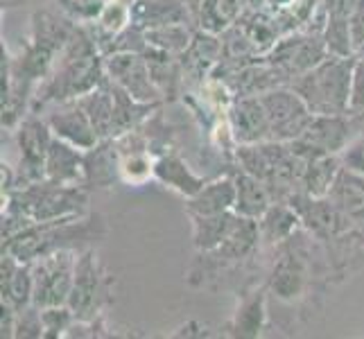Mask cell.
I'll return each instance as SVG.
<instances>
[{
    "mask_svg": "<svg viewBox=\"0 0 364 339\" xmlns=\"http://www.w3.org/2000/svg\"><path fill=\"white\" fill-rule=\"evenodd\" d=\"M107 68L95 53V41L82 30H75L68 45L61 50L59 64L34 91L30 113H36L48 102H73L107 84Z\"/></svg>",
    "mask_w": 364,
    "mask_h": 339,
    "instance_id": "1",
    "label": "cell"
},
{
    "mask_svg": "<svg viewBox=\"0 0 364 339\" xmlns=\"http://www.w3.org/2000/svg\"><path fill=\"white\" fill-rule=\"evenodd\" d=\"M107 233L102 215H75L53 222H39L23 229L11 240H5V251L21 262H34L61 249H75Z\"/></svg>",
    "mask_w": 364,
    "mask_h": 339,
    "instance_id": "2",
    "label": "cell"
},
{
    "mask_svg": "<svg viewBox=\"0 0 364 339\" xmlns=\"http://www.w3.org/2000/svg\"><path fill=\"white\" fill-rule=\"evenodd\" d=\"M353 57H326L319 66L299 75L290 84L304 97L312 113L335 116L350 111V86H353Z\"/></svg>",
    "mask_w": 364,
    "mask_h": 339,
    "instance_id": "3",
    "label": "cell"
},
{
    "mask_svg": "<svg viewBox=\"0 0 364 339\" xmlns=\"http://www.w3.org/2000/svg\"><path fill=\"white\" fill-rule=\"evenodd\" d=\"M9 204L16 206L32 224L53 222L61 217L84 215L89 197H86L82 183L80 185H61L53 181H39L32 185L18 188L9 195Z\"/></svg>",
    "mask_w": 364,
    "mask_h": 339,
    "instance_id": "4",
    "label": "cell"
},
{
    "mask_svg": "<svg viewBox=\"0 0 364 339\" xmlns=\"http://www.w3.org/2000/svg\"><path fill=\"white\" fill-rule=\"evenodd\" d=\"M362 113H335V116H321L315 113L308 127L299 138L290 143L292 152L304 161L328 156V154H342L344 147L355 138L358 124Z\"/></svg>",
    "mask_w": 364,
    "mask_h": 339,
    "instance_id": "5",
    "label": "cell"
},
{
    "mask_svg": "<svg viewBox=\"0 0 364 339\" xmlns=\"http://www.w3.org/2000/svg\"><path fill=\"white\" fill-rule=\"evenodd\" d=\"M111 285L114 279L102 269L93 251H82L75 265V281L68 296V308L77 321H89L100 317L102 310L111 301Z\"/></svg>",
    "mask_w": 364,
    "mask_h": 339,
    "instance_id": "6",
    "label": "cell"
},
{
    "mask_svg": "<svg viewBox=\"0 0 364 339\" xmlns=\"http://www.w3.org/2000/svg\"><path fill=\"white\" fill-rule=\"evenodd\" d=\"M77 251L61 249L32 262V306L36 308H55L66 306L75 281V265H77Z\"/></svg>",
    "mask_w": 364,
    "mask_h": 339,
    "instance_id": "7",
    "label": "cell"
},
{
    "mask_svg": "<svg viewBox=\"0 0 364 339\" xmlns=\"http://www.w3.org/2000/svg\"><path fill=\"white\" fill-rule=\"evenodd\" d=\"M262 104H265L267 118H269V131L272 138L269 141H279V143H292L294 138L304 134L308 127V122L312 120L315 113L310 111V107L304 102L294 89H274L260 95Z\"/></svg>",
    "mask_w": 364,
    "mask_h": 339,
    "instance_id": "8",
    "label": "cell"
},
{
    "mask_svg": "<svg viewBox=\"0 0 364 339\" xmlns=\"http://www.w3.org/2000/svg\"><path fill=\"white\" fill-rule=\"evenodd\" d=\"M279 258L274 260L267 287L281 301H296L310 285V262L304 247L294 244V237L279 244Z\"/></svg>",
    "mask_w": 364,
    "mask_h": 339,
    "instance_id": "9",
    "label": "cell"
},
{
    "mask_svg": "<svg viewBox=\"0 0 364 339\" xmlns=\"http://www.w3.org/2000/svg\"><path fill=\"white\" fill-rule=\"evenodd\" d=\"M107 77L141 102H161V89L141 53H114L105 61Z\"/></svg>",
    "mask_w": 364,
    "mask_h": 339,
    "instance_id": "10",
    "label": "cell"
},
{
    "mask_svg": "<svg viewBox=\"0 0 364 339\" xmlns=\"http://www.w3.org/2000/svg\"><path fill=\"white\" fill-rule=\"evenodd\" d=\"M16 141L21 147L18 177L25 179V185L46 181V158L50 145H53V129H50V124L39 120L34 113H30L21 122V127L16 131Z\"/></svg>",
    "mask_w": 364,
    "mask_h": 339,
    "instance_id": "11",
    "label": "cell"
},
{
    "mask_svg": "<svg viewBox=\"0 0 364 339\" xmlns=\"http://www.w3.org/2000/svg\"><path fill=\"white\" fill-rule=\"evenodd\" d=\"M229 124L237 145H251V143H265L272 138L269 131V118L260 95H245L235 97L229 107Z\"/></svg>",
    "mask_w": 364,
    "mask_h": 339,
    "instance_id": "12",
    "label": "cell"
},
{
    "mask_svg": "<svg viewBox=\"0 0 364 339\" xmlns=\"http://www.w3.org/2000/svg\"><path fill=\"white\" fill-rule=\"evenodd\" d=\"M260 242V231H258V220H251L245 215H235L231 231L224 237V242L215 249L208 251V258L222 265H229V262H242L256 254Z\"/></svg>",
    "mask_w": 364,
    "mask_h": 339,
    "instance_id": "13",
    "label": "cell"
},
{
    "mask_svg": "<svg viewBox=\"0 0 364 339\" xmlns=\"http://www.w3.org/2000/svg\"><path fill=\"white\" fill-rule=\"evenodd\" d=\"M48 124L57 138H64V141L84 149V152L100 143V136L93 129L89 116H86L75 99L70 104H66L64 109H57L53 116L48 118Z\"/></svg>",
    "mask_w": 364,
    "mask_h": 339,
    "instance_id": "14",
    "label": "cell"
},
{
    "mask_svg": "<svg viewBox=\"0 0 364 339\" xmlns=\"http://www.w3.org/2000/svg\"><path fill=\"white\" fill-rule=\"evenodd\" d=\"M64 138H53L46 158V179L61 185H84V154Z\"/></svg>",
    "mask_w": 364,
    "mask_h": 339,
    "instance_id": "15",
    "label": "cell"
},
{
    "mask_svg": "<svg viewBox=\"0 0 364 339\" xmlns=\"http://www.w3.org/2000/svg\"><path fill=\"white\" fill-rule=\"evenodd\" d=\"M326 197L355 224V229H360V233H364V177L362 174L342 168L335 183L331 185V193Z\"/></svg>",
    "mask_w": 364,
    "mask_h": 339,
    "instance_id": "16",
    "label": "cell"
},
{
    "mask_svg": "<svg viewBox=\"0 0 364 339\" xmlns=\"http://www.w3.org/2000/svg\"><path fill=\"white\" fill-rule=\"evenodd\" d=\"M120 177V152L116 141L105 138L84 152V185L107 188Z\"/></svg>",
    "mask_w": 364,
    "mask_h": 339,
    "instance_id": "17",
    "label": "cell"
},
{
    "mask_svg": "<svg viewBox=\"0 0 364 339\" xmlns=\"http://www.w3.org/2000/svg\"><path fill=\"white\" fill-rule=\"evenodd\" d=\"M154 179H159L163 185H168L170 190L183 195L186 199L199 193L208 183L204 177H199L197 172L191 170V166L179 154H163L154 163Z\"/></svg>",
    "mask_w": 364,
    "mask_h": 339,
    "instance_id": "18",
    "label": "cell"
},
{
    "mask_svg": "<svg viewBox=\"0 0 364 339\" xmlns=\"http://www.w3.org/2000/svg\"><path fill=\"white\" fill-rule=\"evenodd\" d=\"M235 206V179L220 177L206 183L202 190L186 199L188 215H218V212L233 210Z\"/></svg>",
    "mask_w": 364,
    "mask_h": 339,
    "instance_id": "19",
    "label": "cell"
},
{
    "mask_svg": "<svg viewBox=\"0 0 364 339\" xmlns=\"http://www.w3.org/2000/svg\"><path fill=\"white\" fill-rule=\"evenodd\" d=\"M299 224H301V217L290 204L272 202V206L258 217L260 242L279 247L281 242L290 240V237L299 231Z\"/></svg>",
    "mask_w": 364,
    "mask_h": 339,
    "instance_id": "20",
    "label": "cell"
},
{
    "mask_svg": "<svg viewBox=\"0 0 364 339\" xmlns=\"http://www.w3.org/2000/svg\"><path fill=\"white\" fill-rule=\"evenodd\" d=\"M265 287L254 290L249 294H242L240 306H237L235 315L229 323L231 337H258L265 328Z\"/></svg>",
    "mask_w": 364,
    "mask_h": 339,
    "instance_id": "21",
    "label": "cell"
},
{
    "mask_svg": "<svg viewBox=\"0 0 364 339\" xmlns=\"http://www.w3.org/2000/svg\"><path fill=\"white\" fill-rule=\"evenodd\" d=\"M235 206L233 210L237 215H245L251 220H258L262 212L272 206V195L267 190V185L260 179L251 177L247 172H235Z\"/></svg>",
    "mask_w": 364,
    "mask_h": 339,
    "instance_id": "22",
    "label": "cell"
},
{
    "mask_svg": "<svg viewBox=\"0 0 364 339\" xmlns=\"http://www.w3.org/2000/svg\"><path fill=\"white\" fill-rule=\"evenodd\" d=\"M109 89L111 95H114V138L136 129L149 116V111H154L159 107V102H141V99H136L122 86H118L111 80H109Z\"/></svg>",
    "mask_w": 364,
    "mask_h": 339,
    "instance_id": "23",
    "label": "cell"
},
{
    "mask_svg": "<svg viewBox=\"0 0 364 339\" xmlns=\"http://www.w3.org/2000/svg\"><path fill=\"white\" fill-rule=\"evenodd\" d=\"M75 102H77L82 111L89 116L93 129L100 136V141L114 138V95H111V89H109V80L107 84L97 86L91 93L77 97Z\"/></svg>",
    "mask_w": 364,
    "mask_h": 339,
    "instance_id": "24",
    "label": "cell"
},
{
    "mask_svg": "<svg viewBox=\"0 0 364 339\" xmlns=\"http://www.w3.org/2000/svg\"><path fill=\"white\" fill-rule=\"evenodd\" d=\"M235 215V210L218 212V215H188L193 220V242L199 254L215 251L224 242V237H227L233 226Z\"/></svg>",
    "mask_w": 364,
    "mask_h": 339,
    "instance_id": "25",
    "label": "cell"
},
{
    "mask_svg": "<svg viewBox=\"0 0 364 339\" xmlns=\"http://www.w3.org/2000/svg\"><path fill=\"white\" fill-rule=\"evenodd\" d=\"M340 170H342L340 154H328V156H317L306 161L304 177H301V190L310 197H326L331 193V185L335 183Z\"/></svg>",
    "mask_w": 364,
    "mask_h": 339,
    "instance_id": "26",
    "label": "cell"
},
{
    "mask_svg": "<svg viewBox=\"0 0 364 339\" xmlns=\"http://www.w3.org/2000/svg\"><path fill=\"white\" fill-rule=\"evenodd\" d=\"M245 0H204V7L199 11V21L206 32H222L229 25L237 23Z\"/></svg>",
    "mask_w": 364,
    "mask_h": 339,
    "instance_id": "27",
    "label": "cell"
},
{
    "mask_svg": "<svg viewBox=\"0 0 364 339\" xmlns=\"http://www.w3.org/2000/svg\"><path fill=\"white\" fill-rule=\"evenodd\" d=\"M154 163L149 149H129L120 152V179L129 185H143L154 177Z\"/></svg>",
    "mask_w": 364,
    "mask_h": 339,
    "instance_id": "28",
    "label": "cell"
},
{
    "mask_svg": "<svg viewBox=\"0 0 364 339\" xmlns=\"http://www.w3.org/2000/svg\"><path fill=\"white\" fill-rule=\"evenodd\" d=\"M145 39L149 45H154L166 53H183L191 45L193 36L186 30L181 23H163V25H152L145 30Z\"/></svg>",
    "mask_w": 364,
    "mask_h": 339,
    "instance_id": "29",
    "label": "cell"
},
{
    "mask_svg": "<svg viewBox=\"0 0 364 339\" xmlns=\"http://www.w3.org/2000/svg\"><path fill=\"white\" fill-rule=\"evenodd\" d=\"M43 319V337H64L66 330L75 323V315L68 306H55L41 310Z\"/></svg>",
    "mask_w": 364,
    "mask_h": 339,
    "instance_id": "30",
    "label": "cell"
},
{
    "mask_svg": "<svg viewBox=\"0 0 364 339\" xmlns=\"http://www.w3.org/2000/svg\"><path fill=\"white\" fill-rule=\"evenodd\" d=\"M129 16H132V9L127 5H122V3H107V7L100 11V16H97V25L107 34L116 36L122 30H127Z\"/></svg>",
    "mask_w": 364,
    "mask_h": 339,
    "instance_id": "31",
    "label": "cell"
},
{
    "mask_svg": "<svg viewBox=\"0 0 364 339\" xmlns=\"http://www.w3.org/2000/svg\"><path fill=\"white\" fill-rule=\"evenodd\" d=\"M340 158H342V168H346L350 172H358L364 177V136L353 138V141L344 147Z\"/></svg>",
    "mask_w": 364,
    "mask_h": 339,
    "instance_id": "32",
    "label": "cell"
},
{
    "mask_svg": "<svg viewBox=\"0 0 364 339\" xmlns=\"http://www.w3.org/2000/svg\"><path fill=\"white\" fill-rule=\"evenodd\" d=\"M364 111V59H355L353 86H350V113Z\"/></svg>",
    "mask_w": 364,
    "mask_h": 339,
    "instance_id": "33",
    "label": "cell"
},
{
    "mask_svg": "<svg viewBox=\"0 0 364 339\" xmlns=\"http://www.w3.org/2000/svg\"><path fill=\"white\" fill-rule=\"evenodd\" d=\"M350 36H353V48L364 45V0H355L353 11H350Z\"/></svg>",
    "mask_w": 364,
    "mask_h": 339,
    "instance_id": "34",
    "label": "cell"
},
{
    "mask_svg": "<svg viewBox=\"0 0 364 339\" xmlns=\"http://www.w3.org/2000/svg\"><path fill=\"white\" fill-rule=\"evenodd\" d=\"M262 5H265V0H245L247 14H256V11H260Z\"/></svg>",
    "mask_w": 364,
    "mask_h": 339,
    "instance_id": "35",
    "label": "cell"
}]
</instances>
